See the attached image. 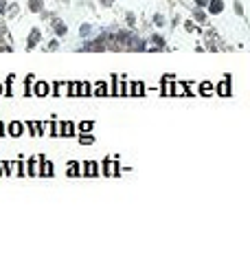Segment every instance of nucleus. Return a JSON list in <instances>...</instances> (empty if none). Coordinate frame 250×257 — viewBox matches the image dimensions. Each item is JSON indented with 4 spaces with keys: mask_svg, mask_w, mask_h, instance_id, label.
<instances>
[{
    "mask_svg": "<svg viewBox=\"0 0 250 257\" xmlns=\"http://www.w3.org/2000/svg\"><path fill=\"white\" fill-rule=\"evenodd\" d=\"M42 174H53V165H48V163H44V165H42Z\"/></svg>",
    "mask_w": 250,
    "mask_h": 257,
    "instance_id": "20e7f679",
    "label": "nucleus"
},
{
    "mask_svg": "<svg viewBox=\"0 0 250 257\" xmlns=\"http://www.w3.org/2000/svg\"><path fill=\"white\" fill-rule=\"evenodd\" d=\"M55 29H57V33H59V35H64V33H66V27L62 24V22H55Z\"/></svg>",
    "mask_w": 250,
    "mask_h": 257,
    "instance_id": "39448f33",
    "label": "nucleus"
},
{
    "mask_svg": "<svg viewBox=\"0 0 250 257\" xmlns=\"http://www.w3.org/2000/svg\"><path fill=\"white\" fill-rule=\"evenodd\" d=\"M90 33V27H81V35H88Z\"/></svg>",
    "mask_w": 250,
    "mask_h": 257,
    "instance_id": "4468645a",
    "label": "nucleus"
},
{
    "mask_svg": "<svg viewBox=\"0 0 250 257\" xmlns=\"http://www.w3.org/2000/svg\"><path fill=\"white\" fill-rule=\"evenodd\" d=\"M31 9H40V0H31Z\"/></svg>",
    "mask_w": 250,
    "mask_h": 257,
    "instance_id": "9b49d317",
    "label": "nucleus"
},
{
    "mask_svg": "<svg viewBox=\"0 0 250 257\" xmlns=\"http://www.w3.org/2000/svg\"><path fill=\"white\" fill-rule=\"evenodd\" d=\"M62 130H64V134H70V132H72V125H70V123H64Z\"/></svg>",
    "mask_w": 250,
    "mask_h": 257,
    "instance_id": "0eeeda50",
    "label": "nucleus"
},
{
    "mask_svg": "<svg viewBox=\"0 0 250 257\" xmlns=\"http://www.w3.org/2000/svg\"><path fill=\"white\" fill-rule=\"evenodd\" d=\"M68 169H70V172H68L70 176H75V174H77V165H75V163H70V165H68Z\"/></svg>",
    "mask_w": 250,
    "mask_h": 257,
    "instance_id": "6e6552de",
    "label": "nucleus"
},
{
    "mask_svg": "<svg viewBox=\"0 0 250 257\" xmlns=\"http://www.w3.org/2000/svg\"><path fill=\"white\" fill-rule=\"evenodd\" d=\"M0 134H2V125H0Z\"/></svg>",
    "mask_w": 250,
    "mask_h": 257,
    "instance_id": "f3484780",
    "label": "nucleus"
},
{
    "mask_svg": "<svg viewBox=\"0 0 250 257\" xmlns=\"http://www.w3.org/2000/svg\"><path fill=\"white\" fill-rule=\"evenodd\" d=\"M37 40H40V31H33V33H31V37H29V49H33Z\"/></svg>",
    "mask_w": 250,
    "mask_h": 257,
    "instance_id": "7ed1b4c3",
    "label": "nucleus"
},
{
    "mask_svg": "<svg viewBox=\"0 0 250 257\" xmlns=\"http://www.w3.org/2000/svg\"><path fill=\"white\" fill-rule=\"evenodd\" d=\"M0 90H2V88H0Z\"/></svg>",
    "mask_w": 250,
    "mask_h": 257,
    "instance_id": "a211bd4d",
    "label": "nucleus"
},
{
    "mask_svg": "<svg viewBox=\"0 0 250 257\" xmlns=\"http://www.w3.org/2000/svg\"><path fill=\"white\" fill-rule=\"evenodd\" d=\"M88 51H103V37H101V42H94V44H88Z\"/></svg>",
    "mask_w": 250,
    "mask_h": 257,
    "instance_id": "f03ea898",
    "label": "nucleus"
},
{
    "mask_svg": "<svg viewBox=\"0 0 250 257\" xmlns=\"http://www.w3.org/2000/svg\"><path fill=\"white\" fill-rule=\"evenodd\" d=\"M202 92H204V95H206V92H211V84H209V81L202 86Z\"/></svg>",
    "mask_w": 250,
    "mask_h": 257,
    "instance_id": "9d476101",
    "label": "nucleus"
},
{
    "mask_svg": "<svg viewBox=\"0 0 250 257\" xmlns=\"http://www.w3.org/2000/svg\"><path fill=\"white\" fill-rule=\"evenodd\" d=\"M90 128H92V123H81V130H84V132H86V130H90Z\"/></svg>",
    "mask_w": 250,
    "mask_h": 257,
    "instance_id": "2eb2a0df",
    "label": "nucleus"
},
{
    "mask_svg": "<svg viewBox=\"0 0 250 257\" xmlns=\"http://www.w3.org/2000/svg\"><path fill=\"white\" fill-rule=\"evenodd\" d=\"M219 92H222V95H228V86H226V81H224V86L219 88Z\"/></svg>",
    "mask_w": 250,
    "mask_h": 257,
    "instance_id": "1a4fd4ad",
    "label": "nucleus"
},
{
    "mask_svg": "<svg viewBox=\"0 0 250 257\" xmlns=\"http://www.w3.org/2000/svg\"><path fill=\"white\" fill-rule=\"evenodd\" d=\"M37 92H40V95H44V92H46V86H44V84H40V86H37Z\"/></svg>",
    "mask_w": 250,
    "mask_h": 257,
    "instance_id": "f8f14e48",
    "label": "nucleus"
},
{
    "mask_svg": "<svg viewBox=\"0 0 250 257\" xmlns=\"http://www.w3.org/2000/svg\"><path fill=\"white\" fill-rule=\"evenodd\" d=\"M9 132H11L13 136H20V134H22V125H20V123H11V125H9Z\"/></svg>",
    "mask_w": 250,
    "mask_h": 257,
    "instance_id": "f257e3e1",
    "label": "nucleus"
},
{
    "mask_svg": "<svg viewBox=\"0 0 250 257\" xmlns=\"http://www.w3.org/2000/svg\"><path fill=\"white\" fill-rule=\"evenodd\" d=\"M94 169H97V165H94V163H88V176H94V174H97Z\"/></svg>",
    "mask_w": 250,
    "mask_h": 257,
    "instance_id": "423d86ee",
    "label": "nucleus"
},
{
    "mask_svg": "<svg viewBox=\"0 0 250 257\" xmlns=\"http://www.w3.org/2000/svg\"><path fill=\"white\" fill-rule=\"evenodd\" d=\"M0 51H11V49H7V46H2V44H0Z\"/></svg>",
    "mask_w": 250,
    "mask_h": 257,
    "instance_id": "dca6fc26",
    "label": "nucleus"
},
{
    "mask_svg": "<svg viewBox=\"0 0 250 257\" xmlns=\"http://www.w3.org/2000/svg\"><path fill=\"white\" fill-rule=\"evenodd\" d=\"M81 143H84V145H86V143H92V136H84V138H81Z\"/></svg>",
    "mask_w": 250,
    "mask_h": 257,
    "instance_id": "ddd939ff",
    "label": "nucleus"
}]
</instances>
